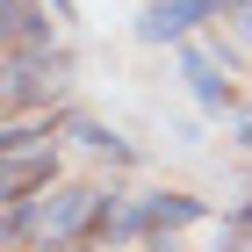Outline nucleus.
<instances>
[{"label":"nucleus","instance_id":"f257e3e1","mask_svg":"<svg viewBox=\"0 0 252 252\" xmlns=\"http://www.w3.org/2000/svg\"><path fill=\"white\" fill-rule=\"evenodd\" d=\"M101 202H108V188H94V180H58L51 194H36V252H72L94 231Z\"/></svg>","mask_w":252,"mask_h":252},{"label":"nucleus","instance_id":"f03ea898","mask_svg":"<svg viewBox=\"0 0 252 252\" xmlns=\"http://www.w3.org/2000/svg\"><path fill=\"white\" fill-rule=\"evenodd\" d=\"M65 72L72 65L58 51H7V79H0L7 116H51V101L65 94Z\"/></svg>","mask_w":252,"mask_h":252},{"label":"nucleus","instance_id":"7ed1b4c3","mask_svg":"<svg viewBox=\"0 0 252 252\" xmlns=\"http://www.w3.org/2000/svg\"><path fill=\"white\" fill-rule=\"evenodd\" d=\"M0 188H7V202L51 194L58 188V137H43V144H0Z\"/></svg>","mask_w":252,"mask_h":252},{"label":"nucleus","instance_id":"20e7f679","mask_svg":"<svg viewBox=\"0 0 252 252\" xmlns=\"http://www.w3.org/2000/svg\"><path fill=\"white\" fill-rule=\"evenodd\" d=\"M223 15V0H152L144 15H137V36L144 43H188L202 22Z\"/></svg>","mask_w":252,"mask_h":252},{"label":"nucleus","instance_id":"39448f33","mask_svg":"<svg viewBox=\"0 0 252 252\" xmlns=\"http://www.w3.org/2000/svg\"><path fill=\"white\" fill-rule=\"evenodd\" d=\"M180 65H188V87H194V101H202L209 116H223V108H231V72H216L209 43H188V51H180Z\"/></svg>","mask_w":252,"mask_h":252},{"label":"nucleus","instance_id":"423d86ee","mask_svg":"<svg viewBox=\"0 0 252 252\" xmlns=\"http://www.w3.org/2000/svg\"><path fill=\"white\" fill-rule=\"evenodd\" d=\"M0 15H7V51H51V29L58 22L43 15L36 0H0Z\"/></svg>","mask_w":252,"mask_h":252},{"label":"nucleus","instance_id":"0eeeda50","mask_svg":"<svg viewBox=\"0 0 252 252\" xmlns=\"http://www.w3.org/2000/svg\"><path fill=\"white\" fill-rule=\"evenodd\" d=\"M144 209H152V245H166L173 231H188V223H202V194H144Z\"/></svg>","mask_w":252,"mask_h":252},{"label":"nucleus","instance_id":"6e6552de","mask_svg":"<svg viewBox=\"0 0 252 252\" xmlns=\"http://www.w3.org/2000/svg\"><path fill=\"white\" fill-rule=\"evenodd\" d=\"M65 137H72L79 152H94V158H116V166L130 158V144H123L116 130H101V123H87V116H65Z\"/></svg>","mask_w":252,"mask_h":252},{"label":"nucleus","instance_id":"1a4fd4ad","mask_svg":"<svg viewBox=\"0 0 252 252\" xmlns=\"http://www.w3.org/2000/svg\"><path fill=\"white\" fill-rule=\"evenodd\" d=\"M245 245H252V209H238L231 223H223V245L216 252H245Z\"/></svg>","mask_w":252,"mask_h":252},{"label":"nucleus","instance_id":"9d476101","mask_svg":"<svg viewBox=\"0 0 252 252\" xmlns=\"http://www.w3.org/2000/svg\"><path fill=\"white\" fill-rule=\"evenodd\" d=\"M238 144H245V152H252V108H245V116H238Z\"/></svg>","mask_w":252,"mask_h":252},{"label":"nucleus","instance_id":"9b49d317","mask_svg":"<svg viewBox=\"0 0 252 252\" xmlns=\"http://www.w3.org/2000/svg\"><path fill=\"white\" fill-rule=\"evenodd\" d=\"M43 7H51V15H58V22H65V15H72V0H43Z\"/></svg>","mask_w":252,"mask_h":252},{"label":"nucleus","instance_id":"f8f14e48","mask_svg":"<svg viewBox=\"0 0 252 252\" xmlns=\"http://www.w3.org/2000/svg\"><path fill=\"white\" fill-rule=\"evenodd\" d=\"M223 7H231V15H238V7H252V0H223Z\"/></svg>","mask_w":252,"mask_h":252}]
</instances>
